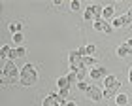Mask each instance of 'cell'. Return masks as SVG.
Segmentation results:
<instances>
[{"label":"cell","instance_id":"cell-26","mask_svg":"<svg viewBox=\"0 0 132 106\" xmlns=\"http://www.w3.org/2000/svg\"><path fill=\"white\" fill-rule=\"evenodd\" d=\"M104 32H106V34H111V32H113V27H111V23H108V21H106V27H104Z\"/></svg>","mask_w":132,"mask_h":106},{"label":"cell","instance_id":"cell-16","mask_svg":"<svg viewBox=\"0 0 132 106\" xmlns=\"http://www.w3.org/2000/svg\"><path fill=\"white\" fill-rule=\"evenodd\" d=\"M104 27H106V21L104 19H98V21L93 23V28H94V31H98V32H104Z\"/></svg>","mask_w":132,"mask_h":106},{"label":"cell","instance_id":"cell-17","mask_svg":"<svg viewBox=\"0 0 132 106\" xmlns=\"http://www.w3.org/2000/svg\"><path fill=\"white\" fill-rule=\"evenodd\" d=\"M10 53H11V48H10L8 44H4L2 48H0V59H2V61H4V59H6V57L10 55Z\"/></svg>","mask_w":132,"mask_h":106},{"label":"cell","instance_id":"cell-7","mask_svg":"<svg viewBox=\"0 0 132 106\" xmlns=\"http://www.w3.org/2000/svg\"><path fill=\"white\" fill-rule=\"evenodd\" d=\"M119 87H121V84H119V80H117V81H115V84H113L111 87L104 89V99H111V97L117 93V89H119Z\"/></svg>","mask_w":132,"mask_h":106},{"label":"cell","instance_id":"cell-15","mask_svg":"<svg viewBox=\"0 0 132 106\" xmlns=\"http://www.w3.org/2000/svg\"><path fill=\"white\" fill-rule=\"evenodd\" d=\"M111 27H113V28H121V27H127V25H125V17H123V15H121V17H115V19L111 21Z\"/></svg>","mask_w":132,"mask_h":106},{"label":"cell","instance_id":"cell-5","mask_svg":"<svg viewBox=\"0 0 132 106\" xmlns=\"http://www.w3.org/2000/svg\"><path fill=\"white\" fill-rule=\"evenodd\" d=\"M102 19L108 21V23L115 19V6H106V8L102 10Z\"/></svg>","mask_w":132,"mask_h":106},{"label":"cell","instance_id":"cell-22","mask_svg":"<svg viewBox=\"0 0 132 106\" xmlns=\"http://www.w3.org/2000/svg\"><path fill=\"white\" fill-rule=\"evenodd\" d=\"M81 8V4H79V0H74V2H70V10L72 11H77Z\"/></svg>","mask_w":132,"mask_h":106},{"label":"cell","instance_id":"cell-31","mask_svg":"<svg viewBox=\"0 0 132 106\" xmlns=\"http://www.w3.org/2000/svg\"><path fill=\"white\" fill-rule=\"evenodd\" d=\"M128 80H130V84H132V66H130V70H128Z\"/></svg>","mask_w":132,"mask_h":106},{"label":"cell","instance_id":"cell-6","mask_svg":"<svg viewBox=\"0 0 132 106\" xmlns=\"http://www.w3.org/2000/svg\"><path fill=\"white\" fill-rule=\"evenodd\" d=\"M13 70H17V64H15V61H6L4 64H2V74H11Z\"/></svg>","mask_w":132,"mask_h":106},{"label":"cell","instance_id":"cell-4","mask_svg":"<svg viewBox=\"0 0 132 106\" xmlns=\"http://www.w3.org/2000/svg\"><path fill=\"white\" fill-rule=\"evenodd\" d=\"M87 95H89V99H93V101H102V99H104V89H100L96 85H91L89 91H87Z\"/></svg>","mask_w":132,"mask_h":106},{"label":"cell","instance_id":"cell-12","mask_svg":"<svg viewBox=\"0 0 132 106\" xmlns=\"http://www.w3.org/2000/svg\"><path fill=\"white\" fill-rule=\"evenodd\" d=\"M57 85H59V89H70V81H68V78L66 76H61V78L57 80Z\"/></svg>","mask_w":132,"mask_h":106},{"label":"cell","instance_id":"cell-25","mask_svg":"<svg viewBox=\"0 0 132 106\" xmlns=\"http://www.w3.org/2000/svg\"><path fill=\"white\" fill-rule=\"evenodd\" d=\"M10 61H15V59H19V55H17V49H11V53L8 55Z\"/></svg>","mask_w":132,"mask_h":106},{"label":"cell","instance_id":"cell-20","mask_svg":"<svg viewBox=\"0 0 132 106\" xmlns=\"http://www.w3.org/2000/svg\"><path fill=\"white\" fill-rule=\"evenodd\" d=\"M123 17H125V25H130V23H132V6L128 8V11H127Z\"/></svg>","mask_w":132,"mask_h":106},{"label":"cell","instance_id":"cell-9","mask_svg":"<svg viewBox=\"0 0 132 106\" xmlns=\"http://www.w3.org/2000/svg\"><path fill=\"white\" fill-rule=\"evenodd\" d=\"M83 66H85V68H96V57H94V55L83 57Z\"/></svg>","mask_w":132,"mask_h":106},{"label":"cell","instance_id":"cell-10","mask_svg":"<svg viewBox=\"0 0 132 106\" xmlns=\"http://www.w3.org/2000/svg\"><path fill=\"white\" fill-rule=\"evenodd\" d=\"M83 17H85V21H96V15H94V8H93V4L89 6V8H85V13H83Z\"/></svg>","mask_w":132,"mask_h":106},{"label":"cell","instance_id":"cell-2","mask_svg":"<svg viewBox=\"0 0 132 106\" xmlns=\"http://www.w3.org/2000/svg\"><path fill=\"white\" fill-rule=\"evenodd\" d=\"M68 59H70V70H72V72L77 74V72H81V70H87L85 66H83V57L77 51H70Z\"/></svg>","mask_w":132,"mask_h":106},{"label":"cell","instance_id":"cell-14","mask_svg":"<svg viewBox=\"0 0 132 106\" xmlns=\"http://www.w3.org/2000/svg\"><path fill=\"white\" fill-rule=\"evenodd\" d=\"M115 102H117L119 106H127V104H128V97L125 95V93H119V95L115 97Z\"/></svg>","mask_w":132,"mask_h":106},{"label":"cell","instance_id":"cell-18","mask_svg":"<svg viewBox=\"0 0 132 106\" xmlns=\"http://www.w3.org/2000/svg\"><path fill=\"white\" fill-rule=\"evenodd\" d=\"M66 78H68V81H70V84H74V85H77V81H79V80H77V74L72 72V70L66 74Z\"/></svg>","mask_w":132,"mask_h":106},{"label":"cell","instance_id":"cell-29","mask_svg":"<svg viewBox=\"0 0 132 106\" xmlns=\"http://www.w3.org/2000/svg\"><path fill=\"white\" fill-rule=\"evenodd\" d=\"M61 106H76V102H74V101H66V102L61 104Z\"/></svg>","mask_w":132,"mask_h":106},{"label":"cell","instance_id":"cell-19","mask_svg":"<svg viewBox=\"0 0 132 106\" xmlns=\"http://www.w3.org/2000/svg\"><path fill=\"white\" fill-rule=\"evenodd\" d=\"M21 28H23V25H21V23H11V25H10V31L13 32V34L21 32Z\"/></svg>","mask_w":132,"mask_h":106},{"label":"cell","instance_id":"cell-28","mask_svg":"<svg viewBox=\"0 0 132 106\" xmlns=\"http://www.w3.org/2000/svg\"><path fill=\"white\" fill-rule=\"evenodd\" d=\"M77 53H79L81 57H87V48L83 46V48H77Z\"/></svg>","mask_w":132,"mask_h":106},{"label":"cell","instance_id":"cell-3","mask_svg":"<svg viewBox=\"0 0 132 106\" xmlns=\"http://www.w3.org/2000/svg\"><path fill=\"white\" fill-rule=\"evenodd\" d=\"M89 76H91V80H104L106 76H110V74H108V68L96 66V68H91V70H89Z\"/></svg>","mask_w":132,"mask_h":106},{"label":"cell","instance_id":"cell-1","mask_svg":"<svg viewBox=\"0 0 132 106\" xmlns=\"http://www.w3.org/2000/svg\"><path fill=\"white\" fill-rule=\"evenodd\" d=\"M19 72H21V81H19L21 85H25V87L36 85V81H38V70L34 68L32 63H27L25 66H21Z\"/></svg>","mask_w":132,"mask_h":106},{"label":"cell","instance_id":"cell-30","mask_svg":"<svg viewBox=\"0 0 132 106\" xmlns=\"http://www.w3.org/2000/svg\"><path fill=\"white\" fill-rule=\"evenodd\" d=\"M125 44H127L128 48H130V51H132V38H128V40H127V42H125Z\"/></svg>","mask_w":132,"mask_h":106},{"label":"cell","instance_id":"cell-23","mask_svg":"<svg viewBox=\"0 0 132 106\" xmlns=\"http://www.w3.org/2000/svg\"><path fill=\"white\" fill-rule=\"evenodd\" d=\"M89 84H85V81H77V89H81V91H89Z\"/></svg>","mask_w":132,"mask_h":106},{"label":"cell","instance_id":"cell-13","mask_svg":"<svg viewBox=\"0 0 132 106\" xmlns=\"http://www.w3.org/2000/svg\"><path fill=\"white\" fill-rule=\"evenodd\" d=\"M117 81V76H113V74H110V76H106L104 78V89H108V87H111L113 84Z\"/></svg>","mask_w":132,"mask_h":106},{"label":"cell","instance_id":"cell-24","mask_svg":"<svg viewBox=\"0 0 132 106\" xmlns=\"http://www.w3.org/2000/svg\"><path fill=\"white\" fill-rule=\"evenodd\" d=\"M15 49H17V55H19V59L27 55V49H25V48H23V46H19V48H15Z\"/></svg>","mask_w":132,"mask_h":106},{"label":"cell","instance_id":"cell-11","mask_svg":"<svg viewBox=\"0 0 132 106\" xmlns=\"http://www.w3.org/2000/svg\"><path fill=\"white\" fill-rule=\"evenodd\" d=\"M130 53H132V51H130V48H128L127 44H121V46H119V48H117V55L121 57V59H125V57H128Z\"/></svg>","mask_w":132,"mask_h":106},{"label":"cell","instance_id":"cell-21","mask_svg":"<svg viewBox=\"0 0 132 106\" xmlns=\"http://www.w3.org/2000/svg\"><path fill=\"white\" fill-rule=\"evenodd\" d=\"M23 38H25V36H23V32H17V34H13V36H11V40H13L15 44H21Z\"/></svg>","mask_w":132,"mask_h":106},{"label":"cell","instance_id":"cell-27","mask_svg":"<svg viewBox=\"0 0 132 106\" xmlns=\"http://www.w3.org/2000/svg\"><path fill=\"white\" fill-rule=\"evenodd\" d=\"M85 48H87V55H93V53L96 51V48H94L93 44H89V46H85Z\"/></svg>","mask_w":132,"mask_h":106},{"label":"cell","instance_id":"cell-8","mask_svg":"<svg viewBox=\"0 0 132 106\" xmlns=\"http://www.w3.org/2000/svg\"><path fill=\"white\" fill-rule=\"evenodd\" d=\"M44 106H61V102L57 101V93H51L44 99Z\"/></svg>","mask_w":132,"mask_h":106}]
</instances>
